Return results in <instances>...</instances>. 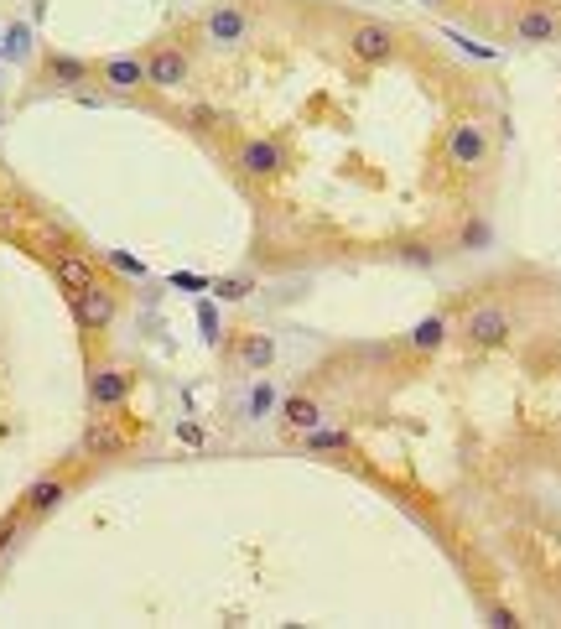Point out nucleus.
Returning a JSON list of instances; mask_svg holds the SVG:
<instances>
[{
	"mask_svg": "<svg viewBox=\"0 0 561 629\" xmlns=\"http://www.w3.org/2000/svg\"><path fill=\"white\" fill-rule=\"evenodd\" d=\"M193 78V58L177 47V42H156L146 52V84L151 89H182Z\"/></svg>",
	"mask_w": 561,
	"mask_h": 629,
	"instance_id": "5",
	"label": "nucleus"
},
{
	"mask_svg": "<svg viewBox=\"0 0 561 629\" xmlns=\"http://www.w3.org/2000/svg\"><path fill=\"white\" fill-rule=\"evenodd\" d=\"M406 260H411V266H432V250H426V245H406Z\"/></svg>",
	"mask_w": 561,
	"mask_h": 629,
	"instance_id": "25",
	"label": "nucleus"
},
{
	"mask_svg": "<svg viewBox=\"0 0 561 629\" xmlns=\"http://www.w3.org/2000/svg\"><path fill=\"white\" fill-rule=\"evenodd\" d=\"M416 6H447V0H416Z\"/></svg>",
	"mask_w": 561,
	"mask_h": 629,
	"instance_id": "29",
	"label": "nucleus"
},
{
	"mask_svg": "<svg viewBox=\"0 0 561 629\" xmlns=\"http://www.w3.org/2000/svg\"><path fill=\"white\" fill-rule=\"evenodd\" d=\"M463 338H468L473 349H499L504 338H510V312H504L499 302H478V307H468Z\"/></svg>",
	"mask_w": 561,
	"mask_h": 629,
	"instance_id": "6",
	"label": "nucleus"
},
{
	"mask_svg": "<svg viewBox=\"0 0 561 629\" xmlns=\"http://www.w3.org/2000/svg\"><path fill=\"white\" fill-rule=\"evenodd\" d=\"M47 260H52V276H58V286H63L68 297H78V292H84V286H94V281H99L89 260L78 255V250H68V245H63V250H52Z\"/></svg>",
	"mask_w": 561,
	"mask_h": 629,
	"instance_id": "10",
	"label": "nucleus"
},
{
	"mask_svg": "<svg viewBox=\"0 0 561 629\" xmlns=\"http://www.w3.org/2000/svg\"><path fill=\"white\" fill-rule=\"evenodd\" d=\"M42 73H47L52 89H84L89 78H94V63L68 58V52H47V58H42Z\"/></svg>",
	"mask_w": 561,
	"mask_h": 629,
	"instance_id": "11",
	"label": "nucleus"
},
{
	"mask_svg": "<svg viewBox=\"0 0 561 629\" xmlns=\"http://www.w3.org/2000/svg\"><path fill=\"white\" fill-rule=\"evenodd\" d=\"M68 302H73V323H78V328H89V333L110 328V323L120 318V292H115V286H104V281L84 286V292L68 297Z\"/></svg>",
	"mask_w": 561,
	"mask_h": 629,
	"instance_id": "4",
	"label": "nucleus"
},
{
	"mask_svg": "<svg viewBox=\"0 0 561 629\" xmlns=\"http://www.w3.org/2000/svg\"><path fill=\"white\" fill-rule=\"evenodd\" d=\"M395 47H400V37L390 32L385 21H359L354 32H349V52H354L359 63H390Z\"/></svg>",
	"mask_w": 561,
	"mask_h": 629,
	"instance_id": "9",
	"label": "nucleus"
},
{
	"mask_svg": "<svg viewBox=\"0 0 561 629\" xmlns=\"http://www.w3.org/2000/svg\"><path fill=\"white\" fill-rule=\"evenodd\" d=\"M110 266H120V271H130V276H141V271H146L141 260H130V255H110Z\"/></svg>",
	"mask_w": 561,
	"mask_h": 629,
	"instance_id": "27",
	"label": "nucleus"
},
{
	"mask_svg": "<svg viewBox=\"0 0 561 629\" xmlns=\"http://www.w3.org/2000/svg\"><path fill=\"white\" fill-rule=\"evenodd\" d=\"M130 390H136V375L120 370V364H94V370H89V406L99 416L120 411L130 401Z\"/></svg>",
	"mask_w": 561,
	"mask_h": 629,
	"instance_id": "3",
	"label": "nucleus"
},
{
	"mask_svg": "<svg viewBox=\"0 0 561 629\" xmlns=\"http://www.w3.org/2000/svg\"><path fill=\"white\" fill-rule=\"evenodd\" d=\"M281 422H286V427H297V432H312V427H323V406L297 390V396H286V401H281Z\"/></svg>",
	"mask_w": 561,
	"mask_h": 629,
	"instance_id": "15",
	"label": "nucleus"
},
{
	"mask_svg": "<svg viewBox=\"0 0 561 629\" xmlns=\"http://www.w3.org/2000/svg\"><path fill=\"white\" fill-rule=\"evenodd\" d=\"M94 73H99L115 94H136V89L146 84V58H104Z\"/></svg>",
	"mask_w": 561,
	"mask_h": 629,
	"instance_id": "12",
	"label": "nucleus"
},
{
	"mask_svg": "<svg viewBox=\"0 0 561 629\" xmlns=\"http://www.w3.org/2000/svg\"><path fill=\"white\" fill-rule=\"evenodd\" d=\"M203 37L219 47V52L239 47V42L250 37V11H245V6H234V0H229V6H213V11L203 16Z\"/></svg>",
	"mask_w": 561,
	"mask_h": 629,
	"instance_id": "8",
	"label": "nucleus"
},
{
	"mask_svg": "<svg viewBox=\"0 0 561 629\" xmlns=\"http://www.w3.org/2000/svg\"><path fill=\"white\" fill-rule=\"evenodd\" d=\"M442 338H447V318H442V312H432V318H426V323L411 333V344H416L421 354H432V349L442 344Z\"/></svg>",
	"mask_w": 561,
	"mask_h": 629,
	"instance_id": "17",
	"label": "nucleus"
},
{
	"mask_svg": "<svg viewBox=\"0 0 561 629\" xmlns=\"http://www.w3.org/2000/svg\"><path fill=\"white\" fill-rule=\"evenodd\" d=\"M21 520H26V510H21V505H16V510H11L6 520H0V552H6V546H11L16 536H21Z\"/></svg>",
	"mask_w": 561,
	"mask_h": 629,
	"instance_id": "19",
	"label": "nucleus"
},
{
	"mask_svg": "<svg viewBox=\"0 0 561 629\" xmlns=\"http://www.w3.org/2000/svg\"><path fill=\"white\" fill-rule=\"evenodd\" d=\"M21 219H26V214H21V208H16V203H6V198H0V234H16V229H21Z\"/></svg>",
	"mask_w": 561,
	"mask_h": 629,
	"instance_id": "21",
	"label": "nucleus"
},
{
	"mask_svg": "<svg viewBox=\"0 0 561 629\" xmlns=\"http://www.w3.org/2000/svg\"><path fill=\"white\" fill-rule=\"evenodd\" d=\"M484 240H489V229H484V224H468V234H463V245L473 250V245H484Z\"/></svg>",
	"mask_w": 561,
	"mask_h": 629,
	"instance_id": "26",
	"label": "nucleus"
},
{
	"mask_svg": "<svg viewBox=\"0 0 561 629\" xmlns=\"http://www.w3.org/2000/svg\"><path fill=\"white\" fill-rule=\"evenodd\" d=\"M187 125L213 130V125H219V110H208V104H193V110H187Z\"/></svg>",
	"mask_w": 561,
	"mask_h": 629,
	"instance_id": "22",
	"label": "nucleus"
},
{
	"mask_svg": "<svg viewBox=\"0 0 561 629\" xmlns=\"http://www.w3.org/2000/svg\"><path fill=\"white\" fill-rule=\"evenodd\" d=\"M172 281L182 286V292H203V286H208V281H198V276H172Z\"/></svg>",
	"mask_w": 561,
	"mask_h": 629,
	"instance_id": "28",
	"label": "nucleus"
},
{
	"mask_svg": "<svg viewBox=\"0 0 561 629\" xmlns=\"http://www.w3.org/2000/svg\"><path fill=\"white\" fill-rule=\"evenodd\" d=\"M234 167H239V177H250V182H276L286 172V151L271 136H250V141L234 146Z\"/></svg>",
	"mask_w": 561,
	"mask_h": 629,
	"instance_id": "1",
	"label": "nucleus"
},
{
	"mask_svg": "<svg viewBox=\"0 0 561 629\" xmlns=\"http://www.w3.org/2000/svg\"><path fill=\"white\" fill-rule=\"evenodd\" d=\"M250 411H255V416H265V411H271V385H260L255 396H250Z\"/></svg>",
	"mask_w": 561,
	"mask_h": 629,
	"instance_id": "24",
	"label": "nucleus"
},
{
	"mask_svg": "<svg viewBox=\"0 0 561 629\" xmlns=\"http://www.w3.org/2000/svg\"><path fill=\"white\" fill-rule=\"evenodd\" d=\"M510 32L530 47H541V42H561V11L556 6H541V0H530V6L515 11L510 21Z\"/></svg>",
	"mask_w": 561,
	"mask_h": 629,
	"instance_id": "7",
	"label": "nucleus"
},
{
	"mask_svg": "<svg viewBox=\"0 0 561 629\" xmlns=\"http://www.w3.org/2000/svg\"><path fill=\"white\" fill-rule=\"evenodd\" d=\"M125 448H130V437L115 422H89L84 427V453L89 458H120Z\"/></svg>",
	"mask_w": 561,
	"mask_h": 629,
	"instance_id": "14",
	"label": "nucleus"
},
{
	"mask_svg": "<svg viewBox=\"0 0 561 629\" xmlns=\"http://www.w3.org/2000/svg\"><path fill=\"white\" fill-rule=\"evenodd\" d=\"M302 437H307L312 453H343V448H349V432H333V427H312Z\"/></svg>",
	"mask_w": 561,
	"mask_h": 629,
	"instance_id": "18",
	"label": "nucleus"
},
{
	"mask_svg": "<svg viewBox=\"0 0 561 629\" xmlns=\"http://www.w3.org/2000/svg\"><path fill=\"white\" fill-rule=\"evenodd\" d=\"M489 624H499V629H515V624H520V614H515V609H504V604H494V609H489Z\"/></svg>",
	"mask_w": 561,
	"mask_h": 629,
	"instance_id": "23",
	"label": "nucleus"
},
{
	"mask_svg": "<svg viewBox=\"0 0 561 629\" xmlns=\"http://www.w3.org/2000/svg\"><path fill=\"white\" fill-rule=\"evenodd\" d=\"M447 162L458 172H478L489 162V125L478 120H452L447 125Z\"/></svg>",
	"mask_w": 561,
	"mask_h": 629,
	"instance_id": "2",
	"label": "nucleus"
},
{
	"mask_svg": "<svg viewBox=\"0 0 561 629\" xmlns=\"http://www.w3.org/2000/svg\"><path fill=\"white\" fill-rule=\"evenodd\" d=\"M250 276H229V281H219V297H229V302H239V297H250Z\"/></svg>",
	"mask_w": 561,
	"mask_h": 629,
	"instance_id": "20",
	"label": "nucleus"
},
{
	"mask_svg": "<svg viewBox=\"0 0 561 629\" xmlns=\"http://www.w3.org/2000/svg\"><path fill=\"white\" fill-rule=\"evenodd\" d=\"M63 500H68V479H63V474H47V479H37L32 489L21 494V510H26V515H52Z\"/></svg>",
	"mask_w": 561,
	"mask_h": 629,
	"instance_id": "13",
	"label": "nucleus"
},
{
	"mask_svg": "<svg viewBox=\"0 0 561 629\" xmlns=\"http://www.w3.org/2000/svg\"><path fill=\"white\" fill-rule=\"evenodd\" d=\"M234 359L245 364V370H265V364L276 359V344H271L265 333H245V338L234 344Z\"/></svg>",
	"mask_w": 561,
	"mask_h": 629,
	"instance_id": "16",
	"label": "nucleus"
}]
</instances>
